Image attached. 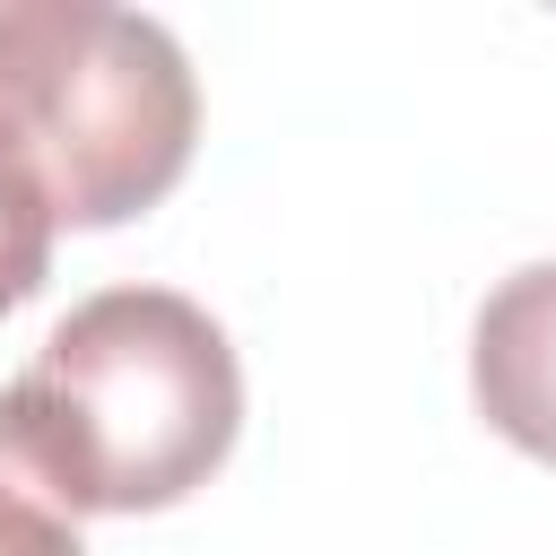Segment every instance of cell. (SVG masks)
<instances>
[{
  "label": "cell",
  "instance_id": "cell-1",
  "mask_svg": "<svg viewBox=\"0 0 556 556\" xmlns=\"http://www.w3.org/2000/svg\"><path fill=\"white\" fill-rule=\"evenodd\" d=\"M243 434V365L182 287H104L0 382V478L61 521L191 504Z\"/></svg>",
  "mask_w": 556,
  "mask_h": 556
},
{
  "label": "cell",
  "instance_id": "cell-2",
  "mask_svg": "<svg viewBox=\"0 0 556 556\" xmlns=\"http://www.w3.org/2000/svg\"><path fill=\"white\" fill-rule=\"evenodd\" d=\"M200 148V78L165 17L113 0H0V156L52 226L148 217Z\"/></svg>",
  "mask_w": 556,
  "mask_h": 556
},
{
  "label": "cell",
  "instance_id": "cell-3",
  "mask_svg": "<svg viewBox=\"0 0 556 556\" xmlns=\"http://www.w3.org/2000/svg\"><path fill=\"white\" fill-rule=\"evenodd\" d=\"M469 400L513 452L556 469V261H521L486 287L469 321Z\"/></svg>",
  "mask_w": 556,
  "mask_h": 556
},
{
  "label": "cell",
  "instance_id": "cell-4",
  "mask_svg": "<svg viewBox=\"0 0 556 556\" xmlns=\"http://www.w3.org/2000/svg\"><path fill=\"white\" fill-rule=\"evenodd\" d=\"M52 208H43V191L0 156V321L52 278Z\"/></svg>",
  "mask_w": 556,
  "mask_h": 556
},
{
  "label": "cell",
  "instance_id": "cell-5",
  "mask_svg": "<svg viewBox=\"0 0 556 556\" xmlns=\"http://www.w3.org/2000/svg\"><path fill=\"white\" fill-rule=\"evenodd\" d=\"M0 556H87L78 521H61L52 504H35L26 486L0 478Z\"/></svg>",
  "mask_w": 556,
  "mask_h": 556
}]
</instances>
